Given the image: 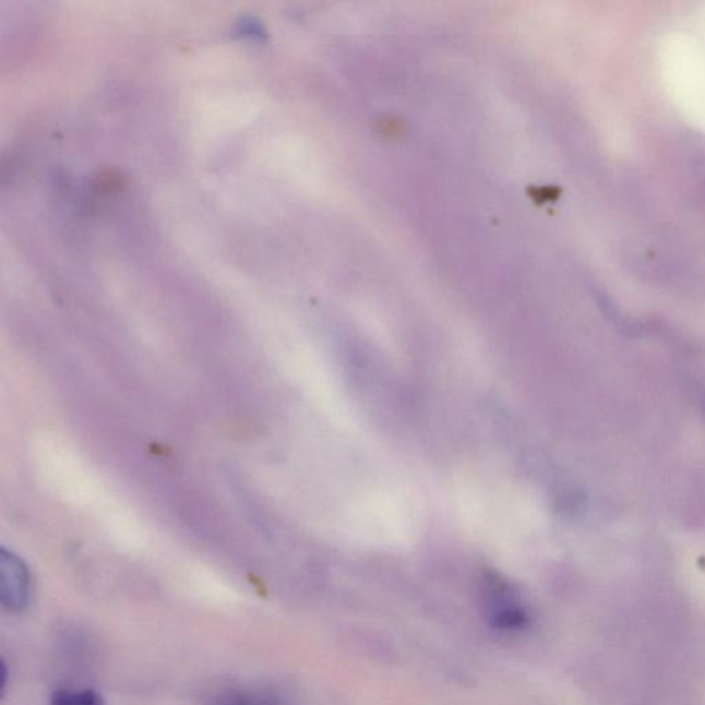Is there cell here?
<instances>
[{
  "label": "cell",
  "mask_w": 705,
  "mask_h": 705,
  "mask_svg": "<svg viewBox=\"0 0 705 705\" xmlns=\"http://www.w3.org/2000/svg\"><path fill=\"white\" fill-rule=\"evenodd\" d=\"M29 573L13 552L0 551V598L4 608L21 612L29 602Z\"/></svg>",
  "instance_id": "obj_1"
},
{
  "label": "cell",
  "mask_w": 705,
  "mask_h": 705,
  "mask_svg": "<svg viewBox=\"0 0 705 705\" xmlns=\"http://www.w3.org/2000/svg\"><path fill=\"white\" fill-rule=\"evenodd\" d=\"M491 612L488 614L489 625L498 631H523L528 628L530 618L528 610L515 601L510 588L501 582H491Z\"/></svg>",
  "instance_id": "obj_2"
},
{
  "label": "cell",
  "mask_w": 705,
  "mask_h": 705,
  "mask_svg": "<svg viewBox=\"0 0 705 705\" xmlns=\"http://www.w3.org/2000/svg\"><path fill=\"white\" fill-rule=\"evenodd\" d=\"M49 705H104L103 697L92 689L84 691H57L52 694Z\"/></svg>",
  "instance_id": "obj_3"
},
{
  "label": "cell",
  "mask_w": 705,
  "mask_h": 705,
  "mask_svg": "<svg viewBox=\"0 0 705 705\" xmlns=\"http://www.w3.org/2000/svg\"><path fill=\"white\" fill-rule=\"evenodd\" d=\"M210 705H277L267 700H262L258 697L249 696V694L243 693H228L220 694V696L214 697Z\"/></svg>",
  "instance_id": "obj_4"
}]
</instances>
